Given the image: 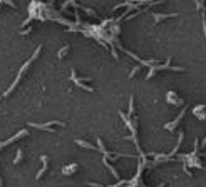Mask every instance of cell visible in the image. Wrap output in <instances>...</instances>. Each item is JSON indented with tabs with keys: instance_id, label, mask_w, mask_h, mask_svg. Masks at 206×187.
<instances>
[{
	"instance_id": "14",
	"label": "cell",
	"mask_w": 206,
	"mask_h": 187,
	"mask_svg": "<svg viewBox=\"0 0 206 187\" xmlns=\"http://www.w3.org/2000/svg\"><path fill=\"white\" fill-rule=\"evenodd\" d=\"M139 70H141V65H136V67H134V69H133V70H131L129 77H134V75H136V74H137V72H139Z\"/></svg>"
},
{
	"instance_id": "10",
	"label": "cell",
	"mask_w": 206,
	"mask_h": 187,
	"mask_svg": "<svg viewBox=\"0 0 206 187\" xmlns=\"http://www.w3.org/2000/svg\"><path fill=\"white\" fill-rule=\"evenodd\" d=\"M181 142H183V132H179V140H178V144H176V147L171 150V152L168 154V157H171V156H174V154L178 152V149H179V146H181Z\"/></svg>"
},
{
	"instance_id": "18",
	"label": "cell",
	"mask_w": 206,
	"mask_h": 187,
	"mask_svg": "<svg viewBox=\"0 0 206 187\" xmlns=\"http://www.w3.org/2000/svg\"><path fill=\"white\" fill-rule=\"evenodd\" d=\"M2 3H5V0H0V5H2Z\"/></svg>"
},
{
	"instance_id": "13",
	"label": "cell",
	"mask_w": 206,
	"mask_h": 187,
	"mask_svg": "<svg viewBox=\"0 0 206 187\" xmlns=\"http://www.w3.org/2000/svg\"><path fill=\"white\" fill-rule=\"evenodd\" d=\"M22 156H24V152L19 149V150H17V154H15V159H13V164H15V165L19 164V162L22 160Z\"/></svg>"
},
{
	"instance_id": "17",
	"label": "cell",
	"mask_w": 206,
	"mask_h": 187,
	"mask_svg": "<svg viewBox=\"0 0 206 187\" xmlns=\"http://www.w3.org/2000/svg\"><path fill=\"white\" fill-rule=\"evenodd\" d=\"M201 147H203V149H204V147H206V137H204V139H203V142H201Z\"/></svg>"
},
{
	"instance_id": "11",
	"label": "cell",
	"mask_w": 206,
	"mask_h": 187,
	"mask_svg": "<svg viewBox=\"0 0 206 187\" xmlns=\"http://www.w3.org/2000/svg\"><path fill=\"white\" fill-rule=\"evenodd\" d=\"M69 49H70V45H64V47L57 52V57H59V59H64V55H66L67 52H69Z\"/></svg>"
},
{
	"instance_id": "8",
	"label": "cell",
	"mask_w": 206,
	"mask_h": 187,
	"mask_svg": "<svg viewBox=\"0 0 206 187\" xmlns=\"http://www.w3.org/2000/svg\"><path fill=\"white\" fill-rule=\"evenodd\" d=\"M74 84H76L79 89H82V90H87V92H94V89H92L91 85H87V84H84V82H81V80H74Z\"/></svg>"
},
{
	"instance_id": "1",
	"label": "cell",
	"mask_w": 206,
	"mask_h": 187,
	"mask_svg": "<svg viewBox=\"0 0 206 187\" xmlns=\"http://www.w3.org/2000/svg\"><path fill=\"white\" fill-rule=\"evenodd\" d=\"M164 69H169V70H174V72H184V67H171V59H168V62L163 65V63H156V65H152V67H149V72H148V75H146V79L148 80H151L152 77H154V74L158 72V70H164Z\"/></svg>"
},
{
	"instance_id": "2",
	"label": "cell",
	"mask_w": 206,
	"mask_h": 187,
	"mask_svg": "<svg viewBox=\"0 0 206 187\" xmlns=\"http://www.w3.org/2000/svg\"><path fill=\"white\" fill-rule=\"evenodd\" d=\"M179 13H152V17H154V25H158L161 20L164 19H169V17H178Z\"/></svg>"
},
{
	"instance_id": "4",
	"label": "cell",
	"mask_w": 206,
	"mask_h": 187,
	"mask_svg": "<svg viewBox=\"0 0 206 187\" xmlns=\"http://www.w3.org/2000/svg\"><path fill=\"white\" fill-rule=\"evenodd\" d=\"M184 114H186V109H183V110H181V114L178 115V119H176L174 122H171V124H166V125H164V129H168V130H173V129H174V127H176L178 124H179V120H181V119L184 117Z\"/></svg>"
},
{
	"instance_id": "6",
	"label": "cell",
	"mask_w": 206,
	"mask_h": 187,
	"mask_svg": "<svg viewBox=\"0 0 206 187\" xmlns=\"http://www.w3.org/2000/svg\"><path fill=\"white\" fill-rule=\"evenodd\" d=\"M76 144H77V146H81V147H84V149H91V150H96V149H97V147L92 146L91 142H87V140H82V139H76Z\"/></svg>"
},
{
	"instance_id": "12",
	"label": "cell",
	"mask_w": 206,
	"mask_h": 187,
	"mask_svg": "<svg viewBox=\"0 0 206 187\" xmlns=\"http://www.w3.org/2000/svg\"><path fill=\"white\" fill-rule=\"evenodd\" d=\"M97 149L101 150L102 154H106V152H107V150H106V147H104V142H102V139H101V137H97Z\"/></svg>"
},
{
	"instance_id": "9",
	"label": "cell",
	"mask_w": 206,
	"mask_h": 187,
	"mask_svg": "<svg viewBox=\"0 0 206 187\" xmlns=\"http://www.w3.org/2000/svg\"><path fill=\"white\" fill-rule=\"evenodd\" d=\"M104 165L111 171V174H112V177H116V179H119V174H118V171H116V167L114 165H111L109 164V160H104Z\"/></svg>"
},
{
	"instance_id": "16",
	"label": "cell",
	"mask_w": 206,
	"mask_h": 187,
	"mask_svg": "<svg viewBox=\"0 0 206 187\" xmlns=\"http://www.w3.org/2000/svg\"><path fill=\"white\" fill-rule=\"evenodd\" d=\"M5 3H7V5H10V7H13V9H17V5L13 2H10V0H5Z\"/></svg>"
},
{
	"instance_id": "3",
	"label": "cell",
	"mask_w": 206,
	"mask_h": 187,
	"mask_svg": "<svg viewBox=\"0 0 206 187\" xmlns=\"http://www.w3.org/2000/svg\"><path fill=\"white\" fill-rule=\"evenodd\" d=\"M40 160H42V169L37 172V175H35V179H37V181L42 177V175H44V172L47 171V165H49V157H47V156H42Z\"/></svg>"
},
{
	"instance_id": "15",
	"label": "cell",
	"mask_w": 206,
	"mask_h": 187,
	"mask_svg": "<svg viewBox=\"0 0 206 187\" xmlns=\"http://www.w3.org/2000/svg\"><path fill=\"white\" fill-rule=\"evenodd\" d=\"M133 112H134V104H133V97L129 99V117L133 115Z\"/></svg>"
},
{
	"instance_id": "7",
	"label": "cell",
	"mask_w": 206,
	"mask_h": 187,
	"mask_svg": "<svg viewBox=\"0 0 206 187\" xmlns=\"http://www.w3.org/2000/svg\"><path fill=\"white\" fill-rule=\"evenodd\" d=\"M77 169H79V164H70L69 167H64L62 169V174L64 175H70V174H74Z\"/></svg>"
},
{
	"instance_id": "5",
	"label": "cell",
	"mask_w": 206,
	"mask_h": 187,
	"mask_svg": "<svg viewBox=\"0 0 206 187\" xmlns=\"http://www.w3.org/2000/svg\"><path fill=\"white\" fill-rule=\"evenodd\" d=\"M29 125H30V127H35V129H42V130H47L49 134H55V130L52 129V127H49L47 124H35V122H30Z\"/></svg>"
}]
</instances>
